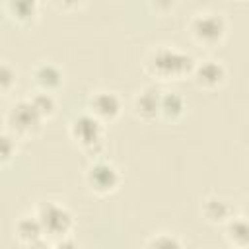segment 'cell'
Instances as JSON below:
<instances>
[{
	"instance_id": "obj_1",
	"label": "cell",
	"mask_w": 249,
	"mask_h": 249,
	"mask_svg": "<svg viewBox=\"0 0 249 249\" xmlns=\"http://www.w3.org/2000/svg\"><path fill=\"white\" fill-rule=\"evenodd\" d=\"M150 70H152V74L160 76L161 80H171V78H179L183 74L193 72L195 60L189 54L179 53L175 49H160L152 56Z\"/></svg>"
},
{
	"instance_id": "obj_2",
	"label": "cell",
	"mask_w": 249,
	"mask_h": 249,
	"mask_svg": "<svg viewBox=\"0 0 249 249\" xmlns=\"http://www.w3.org/2000/svg\"><path fill=\"white\" fill-rule=\"evenodd\" d=\"M37 216H39V220L43 224L45 233H51V235H56V237H66L70 228H72V216L60 204L47 202V204H43L39 208Z\"/></svg>"
},
{
	"instance_id": "obj_3",
	"label": "cell",
	"mask_w": 249,
	"mask_h": 249,
	"mask_svg": "<svg viewBox=\"0 0 249 249\" xmlns=\"http://www.w3.org/2000/svg\"><path fill=\"white\" fill-rule=\"evenodd\" d=\"M191 31H193V35H195V39L198 43H202V45H216L226 35V21L222 19V16L202 14V16L193 19Z\"/></svg>"
},
{
	"instance_id": "obj_4",
	"label": "cell",
	"mask_w": 249,
	"mask_h": 249,
	"mask_svg": "<svg viewBox=\"0 0 249 249\" xmlns=\"http://www.w3.org/2000/svg\"><path fill=\"white\" fill-rule=\"evenodd\" d=\"M43 115L37 111V107L31 103V99L27 101H19L16 103L10 113H8V124L21 134H31L41 126Z\"/></svg>"
},
{
	"instance_id": "obj_5",
	"label": "cell",
	"mask_w": 249,
	"mask_h": 249,
	"mask_svg": "<svg viewBox=\"0 0 249 249\" xmlns=\"http://www.w3.org/2000/svg\"><path fill=\"white\" fill-rule=\"evenodd\" d=\"M88 183L101 195L111 193L119 185V171L107 161H97L88 169Z\"/></svg>"
},
{
	"instance_id": "obj_6",
	"label": "cell",
	"mask_w": 249,
	"mask_h": 249,
	"mask_svg": "<svg viewBox=\"0 0 249 249\" xmlns=\"http://www.w3.org/2000/svg\"><path fill=\"white\" fill-rule=\"evenodd\" d=\"M72 136L84 146L89 148L101 142V124L95 115H80L72 123Z\"/></svg>"
},
{
	"instance_id": "obj_7",
	"label": "cell",
	"mask_w": 249,
	"mask_h": 249,
	"mask_svg": "<svg viewBox=\"0 0 249 249\" xmlns=\"http://www.w3.org/2000/svg\"><path fill=\"white\" fill-rule=\"evenodd\" d=\"M89 109L97 119H109L113 121L121 113V101L111 91H97L89 99Z\"/></svg>"
},
{
	"instance_id": "obj_8",
	"label": "cell",
	"mask_w": 249,
	"mask_h": 249,
	"mask_svg": "<svg viewBox=\"0 0 249 249\" xmlns=\"http://www.w3.org/2000/svg\"><path fill=\"white\" fill-rule=\"evenodd\" d=\"M195 80L198 86L202 88H216L218 84H222L224 76H226V70L220 62L216 60H204L202 64L195 66Z\"/></svg>"
},
{
	"instance_id": "obj_9",
	"label": "cell",
	"mask_w": 249,
	"mask_h": 249,
	"mask_svg": "<svg viewBox=\"0 0 249 249\" xmlns=\"http://www.w3.org/2000/svg\"><path fill=\"white\" fill-rule=\"evenodd\" d=\"M16 231H18V237H19L25 245H29V247L43 245L41 239H43L45 230H43V224H41L39 216H35V218H31V216L21 218V220L18 222V226H16Z\"/></svg>"
},
{
	"instance_id": "obj_10",
	"label": "cell",
	"mask_w": 249,
	"mask_h": 249,
	"mask_svg": "<svg viewBox=\"0 0 249 249\" xmlns=\"http://www.w3.org/2000/svg\"><path fill=\"white\" fill-rule=\"evenodd\" d=\"M134 109H136V113H138L140 117L152 119V117H156V115L160 113V109H161V95H160L156 89H152V88L142 89V91L136 95V99H134Z\"/></svg>"
},
{
	"instance_id": "obj_11",
	"label": "cell",
	"mask_w": 249,
	"mask_h": 249,
	"mask_svg": "<svg viewBox=\"0 0 249 249\" xmlns=\"http://www.w3.org/2000/svg\"><path fill=\"white\" fill-rule=\"evenodd\" d=\"M33 76H35L37 86H39V88H43L45 91H51V89L58 88V86H60V82H62V72H60L54 64H49V62H45V64L37 66Z\"/></svg>"
},
{
	"instance_id": "obj_12",
	"label": "cell",
	"mask_w": 249,
	"mask_h": 249,
	"mask_svg": "<svg viewBox=\"0 0 249 249\" xmlns=\"http://www.w3.org/2000/svg\"><path fill=\"white\" fill-rule=\"evenodd\" d=\"M226 235L231 245L247 247L249 245V218H230Z\"/></svg>"
},
{
	"instance_id": "obj_13",
	"label": "cell",
	"mask_w": 249,
	"mask_h": 249,
	"mask_svg": "<svg viewBox=\"0 0 249 249\" xmlns=\"http://www.w3.org/2000/svg\"><path fill=\"white\" fill-rule=\"evenodd\" d=\"M202 214L206 216L208 222H212V224H222V222H228V220H230V206H228L226 200L216 198V196H210V198L204 200Z\"/></svg>"
},
{
	"instance_id": "obj_14",
	"label": "cell",
	"mask_w": 249,
	"mask_h": 249,
	"mask_svg": "<svg viewBox=\"0 0 249 249\" xmlns=\"http://www.w3.org/2000/svg\"><path fill=\"white\" fill-rule=\"evenodd\" d=\"M8 12L18 21H29L37 14V0H8Z\"/></svg>"
},
{
	"instance_id": "obj_15",
	"label": "cell",
	"mask_w": 249,
	"mask_h": 249,
	"mask_svg": "<svg viewBox=\"0 0 249 249\" xmlns=\"http://www.w3.org/2000/svg\"><path fill=\"white\" fill-rule=\"evenodd\" d=\"M183 109H185V101H183V97L179 93L169 91V93L161 95V109H160V113L165 115L167 119H177L183 113Z\"/></svg>"
},
{
	"instance_id": "obj_16",
	"label": "cell",
	"mask_w": 249,
	"mask_h": 249,
	"mask_svg": "<svg viewBox=\"0 0 249 249\" xmlns=\"http://www.w3.org/2000/svg\"><path fill=\"white\" fill-rule=\"evenodd\" d=\"M31 103L37 107V111H39L43 117H47V115H53V113H54V99H53V95H51L49 91L35 93V95L31 97Z\"/></svg>"
},
{
	"instance_id": "obj_17",
	"label": "cell",
	"mask_w": 249,
	"mask_h": 249,
	"mask_svg": "<svg viewBox=\"0 0 249 249\" xmlns=\"http://www.w3.org/2000/svg\"><path fill=\"white\" fill-rule=\"evenodd\" d=\"M14 70L4 62L2 64V70H0V88H2V91H8L10 89V86L14 84Z\"/></svg>"
},
{
	"instance_id": "obj_18",
	"label": "cell",
	"mask_w": 249,
	"mask_h": 249,
	"mask_svg": "<svg viewBox=\"0 0 249 249\" xmlns=\"http://www.w3.org/2000/svg\"><path fill=\"white\" fill-rule=\"evenodd\" d=\"M14 152H16L14 140H12V136H10L8 132H4V134H2V161L6 163V161L14 156Z\"/></svg>"
},
{
	"instance_id": "obj_19",
	"label": "cell",
	"mask_w": 249,
	"mask_h": 249,
	"mask_svg": "<svg viewBox=\"0 0 249 249\" xmlns=\"http://www.w3.org/2000/svg\"><path fill=\"white\" fill-rule=\"evenodd\" d=\"M148 245H150V247H179L181 243H179L175 237H171V235H167V233H161L160 237H154Z\"/></svg>"
},
{
	"instance_id": "obj_20",
	"label": "cell",
	"mask_w": 249,
	"mask_h": 249,
	"mask_svg": "<svg viewBox=\"0 0 249 249\" xmlns=\"http://www.w3.org/2000/svg\"><path fill=\"white\" fill-rule=\"evenodd\" d=\"M64 6H74V4H78V0H60Z\"/></svg>"
}]
</instances>
